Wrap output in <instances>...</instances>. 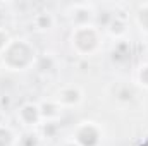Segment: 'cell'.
Listing matches in <instances>:
<instances>
[{
	"mask_svg": "<svg viewBox=\"0 0 148 146\" xmlns=\"http://www.w3.org/2000/svg\"><path fill=\"white\" fill-rule=\"evenodd\" d=\"M2 62L12 71H24L36 62V52L28 41L12 40L2 52Z\"/></svg>",
	"mask_w": 148,
	"mask_h": 146,
	"instance_id": "cell-1",
	"label": "cell"
},
{
	"mask_svg": "<svg viewBox=\"0 0 148 146\" xmlns=\"http://www.w3.org/2000/svg\"><path fill=\"white\" fill-rule=\"evenodd\" d=\"M73 48L81 55H91L100 46V35L93 26H76L71 35Z\"/></svg>",
	"mask_w": 148,
	"mask_h": 146,
	"instance_id": "cell-2",
	"label": "cell"
},
{
	"mask_svg": "<svg viewBox=\"0 0 148 146\" xmlns=\"http://www.w3.org/2000/svg\"><path fill=\"white\" fill-rule=\"evenodd\" d=\"M74 141L79 146H98L102 141V131L93 122H84L74 131Z\"/></svg>",
	"mask_w": 148,
	"mask_h": 146,
	"instance_id": "cell-3",
	"label": "cell"
},
{
	"mask_svg": "<svg viewBox=\"0 0 148 146\" xmlns=\"http://www.w3.org/2000/svg\"><path fill=\"white\" fill-rule=\"evenodd\" d=\"M17 117L19 120L26 126V127H33L36 126L41 119V113H40V107L35 103H24L21 105V108L17 112Z\"/></svg>",
	"mask_w": 148,
	"mask_h": 146,
	"instance_id": "cell-4",
	"label": "cell"
},
{
	"mask_svg": "<svg viewBox=\"0 0 148 146\" xmlns=\"http://www.w3.org/2000/svg\"><path fill=\"white\" fill-rule=\"evenodd\" d=\"M81 98H83V95H81V91H79L77 88L67 86V88L60 89L57 102H59L60 105H64V107H73V105H77V103L81 102Z\"/></svg>",
	"mask_w": 148,
	"mask_h": 146,
	"instance_id": "cell-5",
	"label": "cell"
},
{
	"mask_svg": "<svg viewBox=\"0 0 148 146\" xmlns=\"http://www.w3.org/2000/svg\"><path fill=\"white\" fill-rule=\"evenodd\" d=\"M62 112V105L59 102H43L40 105V113H41V119H47V120H53L60 115Z\"/></svg>",
	"mask_w": 148,
	"mask_h": 146,
	"instance_id": "cell-6",
	"label": "cell"
},
{
	"mask_svg": "<svg viewBox=\"0 0 148 146\" xmlns=\"http://www.w3.org/2000/svg\"><path fill=\"white\" fill-rule=\"evenodd\" d=\"M73 14H74L73 19L76 21L77 26H88V23H91L95 19V14L88 7H76Z\"/></svg>",
	"mask_w": 148,
	"mask_h": 146,
	"instance_id": "cell-7",
	"label": "cell"
},
{
	"mask_svg": "<svg viewBox=\"0 0 148 146\" xmlns=\"http://www.w3.org/2000/svg\"><path fill=\"white\" fill-rule=\"evenodd\" d=\"M112 57H114L115 62H127L129 57H131V48H129V45H127V43H119V45L114 48Z\"/></svg>",
	"mask_w": 148,
	"mask_h": 146,
	"instance_id": "cell-8",
	"label": "cell"
},
{
	"mask_svg": "<svg viewBox=\"0 0 148 146\" xmlns=\"http://www.w3.org/2000/svg\"><path fill=\"white\" fill-rule=\"evenodd\" d=\"M16 141V136L10 127L0 126V146H12Z\"/></svg>",
	"mask_w": 148,
	"mask_h": 146,
	"instance_id": "cell-9",
	"label": "cell"
},
{
	"mask_svg": "<svg viewBox=\"0 0 148 146\" xmlns=\"http://www.w3.org/2000/svg\"><path fill=\"white\" fill-rule=\"evenodd\" d=\"M36 67L40 72H50V71H53V67H55V62H53V59L50 57V55H43V57H40L36 59Z\"/></svg>",
	"mask_w": 148,
	"mask_h": 146,
	"instance_id": "cell-10",
	"label": "cell"
},
{
	"mask_svg": "<svg viewBox=\"0 0 148 146\" xmlns=\"http://www.w3.org/2000/svg\"><path fill=\"white\" fill-rule=\"evenodd\" d=\"M107 28H109L110 35H114V36H119V35H122V33L126 31V24H124V21H122V19H119L117 16L110 21V24H109Z\"/></svg>",
	"mask_w": 148,
	"mask_h": 146,
	"instance_id": "cell-11",
	"label": "cell"
},
{
	"mask_svg": "<svg viewBox=\"0 0 148 146\" xmlns=\"http://www.w3.org/2000/svg\"><path fill=\"white\" fill-rule=\"evenodd\" d=\"M136 19H138L140 28H141L145 33H148V3H145V5L140 7V10H138V14H136Z\"/></svg>",
	"mask_w": 148,
	"mask_h": 146,
	"instance_id": "cell-12",
	"label": "cell"
},
{
	"mask_svg": "<svg viewBox=\"0 0 148 146\" xmlns=\"http://www.w3.org/2000/svg\"><path fill=\"white\" fill-rule=\"evenodd\" d=\"M35 23H36V28H40V29H48L52 26V19L47 14H40L36 19H35Z\"/></svg>",
	"mask_w": 148,
	"mask_h": 146,
	"instance_id": "cell-13",
	"label": "cell"
},
{
	"mask_svg": "<svg viewBox=\"0 0 148 146\" xmlns=\"http://www.w3.org/2000/svg\"><path fill=\"white\" fill-rule=\"evenodd\" d=\"M117 98H119V100H122V102L131 100V98H133V89H131V88H127V86L119 88V89H117Z\"/></svg>",
	"mask_w": 148,
	"mask_h": 146,
	"instance_id": "cell-14",
	"label": "cell"
},
{
	"mask_svg": "<svg viewBox=\"0 0 148 146\" xmlns=\"http://www.w3.org/2000/svg\"><path fill=\"white\" fill-rule=\"evenodd\" d=\"M138 83L141 86L148 88V64L140 67V71H138Z\"/></svg>",
	"mask_w": 148,
	"mask_h": 146,
	"instance_id": "cell-15",
	"label": "cell"
},
{
	"mask_svg": "<svg viewBox=\"0 0 148 146\" xmlns=\"http://www.w3.org/2000/svg\"><path fill=\"white\" fill-rule=\"evenodd\" d=\"M38 145V138L35 134H24L21 138V146H36Z\"/></svg>",
	"mask_w": 148,
	"mask_h": 146,
	"instance_id": "cell-16",
	"label": "cell"
},
{
	"mask_svg": "<svg viewBox=\"0 0 148 146\" xmlns=\"http://www.w3.org/2000/svg\"><path fill=\"white\" fill-rule=\"evenodd\" d=\"M9 43H10V40H9V33H7L5 29L0 28V52H3L5 46H7Z\"/></svg>",
	"mask_w": 148,
	"mask_h": 146,
	"instance_id": "cell-17",
	"label": "cell"
},
{
	"mask_svg": "<svg viewBox=\"0 0 148 146\" xmlns=\"http://www.w3.org/2000/svg\"><path fill=\"white\" fill-rule=\"evenodd\" d=\"M59 146H79L76 141H64V143H60Z\"/></svg>",
	"mask_w": 148,
	"mask_h": 146,
	"instance_id": "cell-18",
	"label": "cell"
}]
</instances>
